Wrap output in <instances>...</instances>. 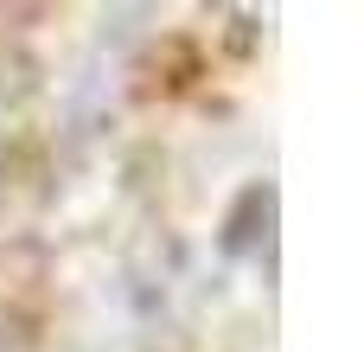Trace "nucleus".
<instances>
[{
  "label": "nucleus",
  "instance_id": "1",
  "mask_svg": "<svg viewBox=\"0 0 364 352\" xmlns=\"http://www.w3.org/2000/svg\"><path fill=\"white\" fill-rule=\"evenodd\" d=\"M275 205H282L275 180L243 186V192H237V205L224 212V231H218L224 257H250V250H262V244H269V231H275Z\"/></svg>",
  "mask_w": 364,
  "mask_h": 352
},
{
  "label": "nucleus",
  "instance_id": "2",
  "mask_svg": "<svg viewBox=\"0 0 364 352\" xmlns=\"http://www.w3.org/2000/svg\"><path fill=\"white\" fill-rule=\"evenodd\" d=\"M256 45V19L250 13H230V51H250Z\"/></svg>",
  "mask_w": 364,
  "mask_h": 352
}]
</instances>
